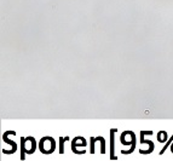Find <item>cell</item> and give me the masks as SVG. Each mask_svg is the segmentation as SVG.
I'll return each instance as SVG.
<instances>
[{"label": "cell", "mask_w": 173, "mask_h": 161, "mask_svg": "<svg viewBox=\"0 0 173 161\" xmlns=\"http://www.w3.org/2000/svg\"><path fill=\"white\" fill-rule=\"evenodd\" d=\"M165 135H166V133H165V132H161V137H160V136H159V140H161V142H162V140H165V139H166V136H165Z\"/></svg>", "instance_id": "obj_1"}]
</instances>
